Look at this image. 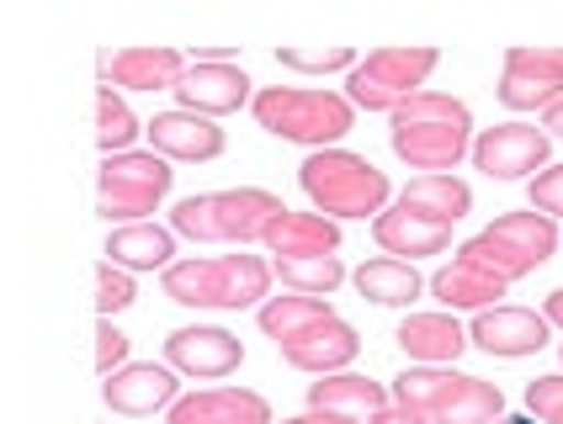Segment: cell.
Returning <instances> with one entry per match:
<instances>
[{"label": "cell", "instance_id": "e0dca14e", "mask_svg": "<svg viewBox=\"0 0 563 424\" xmlns=\"http://www.w3.org/2000/svg\"><path fill=\"white\" fill-rule=\"evenodd\" d=\"M165 424H277V420H272V403L251 393V388H208V393L176 398Z\"/></svg>", "mask_w": 563, "mask_h": 424}, {"label": "cell", "instance_id": "7c38bea8", "mask_svg": "<svg viewBox=\"0 0 563 424\" xmlns=\"http://www.w3.org/2000/svg\"><path fill=\"white\" fill-rule=\"evenodd\" d=\"M468 345H478L484 356H500V361H521L548 345V319L532 308H484V313H473Z\"/></svg>", "mask_w": 563, "mask_h": 424}, {"label": "cell", "instance_id": "4316f807", "mask_svg": "<svg viewBox=\"0 0 563 424\" xmlns=\"http://www.w3.org/2000/svg\"><path fill=\"white\" fill-rule=\"evenodd\" d=\"M351 281H356V292L377 308H409L420 292H426L420 271H415L409 260H388V255H377V260H367V266H356Z\"/></svg>", "mask_w": 563, "mask_h": 424}, {"label": "cell", "instance_id": "f1b7e54d", "mask_svg": "<svg viewBox=\"0 0 563 424\" xmlns=\"http://www.w3.org/2000/svg\"><path fill=\"white\" fill-rule=\"evenodd\" d=\"M139 133H144V122L133 118L123 96L112 86H96V144H101V154H128L139 144Z\"/></svg>", "mask_w": 563, "mask_h": 424}, {"label": "cell", "instance_id": "5b68a950", "mask_svg": "<svg viewBox=\"0 0 563 424\" xmlns=\"http://www.w3.org/2000/svg\"><path fill=\"white\" fill-rule=\"evenodd\" d=\"M559 244H563V234L553 217H542V212H505L484 234H473V239L457 244V260H463V266H478V271H489L495 281L510 287V281L532 276L542 260H553Z\"/></svg>", "mask_w": 563, "mask_h": 424}, {"label": "cell", "instance_id": "d6986e66", "mask_svg": "<svg viewBox=\"0 0 563 424\" xmlns=\"http://www.w3.org/2000/svg\"><path fill=\"white\" fill-rule=\"evenodd\" d=\"M261 244L277 255V260H309V255H335L341 249V223L319 217V212H282L272 217V228L261 234Z\"/></svg>", "mask_w": 563, "mask_h": 424}, {"label": "cell", "instance_id": "e575fe53", "mask_svg": "<svg viewBox=\"0 0 563 424\" xmlns=\"http://www.w3.org/2000/svg\"><path fill=\"white\" fill-rule=\"evenodd\" d=\"M118 366H128V334L118 330L112 319H101V324H96V371L112 377Z\"/></svg>", "mask_w": 563, "mask_h": 424}, {"label": "cell", "instance_id": "603a6c76", "mask_svg": "<svg viewBox=\"0 0 563 424\" xmlns=\"http://www.w3.org/2000/svg\"><path fill=\"white\" fill-rule=\"evenodd\" d=\"M399 208L415 212V217H426V223L452 228V223L468 217L473 191H468V181H457V176H415V181L399 191Z\"/></svg>", "mask_w": 563, "mask_h": 424}, {"label": "cell", "instance_id": "8fae6325", "mask_svg": "<svg viewBox=\"0 0 563 424\" xmlns=\"http://www.w3.org/2000/svg\"><path fill=\"white\" fill-rule=\"evenodd\" d=\"M165 361H170V371H181V377L219 382L229 371H240L245 345H240V334L219 330V324H191V330H176L165 339Z\"/></svg>", "mask_w": 563, "mask_h": 424}, {"label": "cell", "instance_id": "d6a6232c", "mask_svg": "<svg viewBox=\"0 0 563 424\" xmlns=\"http://www.w3.org/2000/svg\"><path fill=\"white\" fill-rule=\"evenodd\" d=\"M123 308H133V276L101 260V266H96V313L112 319V313H123Z\"/></svg>", "mask_w": 563, "mask_h": 424}, {"label": "cell", "instance_id": "836d02e7", "mask_svg": "<svg viewBox=\"0 0 563 424\" xmlns=\"http://www.w3.org/2000/svg\"><path fill=\"white\" fill-rule=\"evenodd\" d=\"M527 409H532L542 424H563V371L537 377L532 388H527Z\"/></svg>", "mask_w": 563, "mask_h": 424}, {"label": "cell", "instance_id": "f546056e", "mask_svg": "<svg viewBox=\"0 0 563 424\" xmlns=\"http://www.w3.org/2000/svg\"><path fill=\"white\" fill-rule=\"evenodd\" d=\"M272 271L282 276V287L287 292H298V298H330L335 287L345 281V266L341 255H309V260H277Z\"/></svg>", "mask_w": 563, "mask_h": 424}, {"label": "cell", "instance_id": "8d00e7d4", "mask_svg": "<svg viewBox=\"0 0 563 424\" xmlns=\"http://www.w3.org/2000/svg\"><path fill=\"white\" fill-rule=\"evenodd\" d=\"M367 424H431V414H420V409H405V403H383L377 414H367Z\"/></svg>", "mask_w": 563, "mask_h": 424}, {"label": "cell", "instance_id": "3957f363", "mask_svg": "<svg viewBox=\"0 0 563 424\" xmlns=\"http://www.w3.org/2000/svg\"><path fill=\"white\" fill-rule=\"evenodd\" d=\"M165 298L181 308H255L272 292V266L261 255H219V260H170Z\"/></svg>", "mask_w": 563, "mask_h": 424}, {"label": "cell", "instance_id": "484cf974", "mask_svg": "<svg viewBox=\"0 0 563 424\" xmlns=\"http://www.w3.org/2000/svg\"><path fill=\"white\" fill-rule=\"evenodd\" d=\"M463 382H468V371H452V366H409L405 377H394L388 398H394V403H405V409L431 414V424H437L441 409L463 393Z\"/></svg>", "mask_w": 563, "mask_h": 424}, {"label": "cell", "instance_id": "277c9868", "mask_svg": "<svg viewBox=\"0 0 563 424\" xmlns=\"http://www.w3.org/2000/svg\"><path fill=\"white\" fill-rule=\"evenodd\" d=\"M298 181L309 191L319 217H373L388 208V176L377 170L367 154L351 149H313L298 165Z\"/></svg>", "mask_w": 563, "mask_h": 424}, {"label": "cell", "instance_id": "9a60e30c", "mask_svg": "<svg viewBox=\"0 0 563 424\" xmlns=\"http://www.w3.org/2000/svg\"><path fill=\"white\" fill-rule=\"evenodd\" d=\"M181 48H123V54H101V86L112 91H176L187 75Z\"/></svg>", "mask_w": 563, "mask_h": 424}, {"label": "cell", "instance_id": "ba28073f", "mask_svg": "<svg viewBox=\"0 0 563 424\" xmlns=\"http://www.w3.org/2000/svg\"><path fill=\"white\" fill-rule=\"evenodd\" d=\"M441 64L437 48H377L345 75V101L362 112H399L409 96L426 91V75Z\"/></svg>", "mask_w": 563, "mask_h": 424}, {"label": "cell", "instance_id": "30bf717a", "mask_svg": "<svg viewBox=\"0 0 563 424\" xmlns=\"http://www.w3.org/2000/svg\"><path fill=\"white\" fill-rule=\"evenodd\" d=\"M500 101L510 112H548L563 101V48H510L500 75Z\"/></svg>", "mask_w": 563, "mask_h": 424}, {"label": "cell", "instance_id": "5bb4252c", "mask_svg": "<svg viewBox=\"0 0 563 424\" xmlns=\"http://www.w3.org/2000/svg\"><path fill=\"white\" fill-rule=\"evenodd\" d=\"M176 101L191 118H229L251 101V75L240 64H187L181 86H176Z\"/></svg>", "mask_w": 563, "mask_h": 424}, {"label": "cell", "instance_id": "4fadbf2b", "mask_svg": "<svg viewBox=\"0 0 563 424\" xmlns=\"http://www.w3.org/2000/svg\"><path fill=\"white\" fill-rule=\"evenodd\" d=\"M101 398L112 414H128V420H144L155 409H170L181 398V382L170 366H155V361H128L118 366L107 382H101Z\"/></svg>", "mask_w": 563, "mask_h": 424}, {"label": "cell", "instance_id": "1f68e13d", "mask_svg": "<svg viewBox=\"0 0 563 424\" xmlns=\"http://www.w3.org/2000/svg\"><path fill=\"white\" fill-rule=\"evenodd\" d=\"M287 69H309V75H330V69H356V48H345V43H335V48H282L277 54Z\"/></svg>", "mask_w": 563, "mask_h": 424}, {"label": "cell", "instance_id": "ab89813d", "mask_svg": "<svg viewBox=\"0 0 563 424\" xmlns=\"http://www.w3.org/2000/svg\"><path fill=\"white\" fill-rule=\"evenodd\" d=\"M282 424H356V420H345V414H319V409H309V414H298V420H282Z\"/></svg>", "mask_w": 563, "mask_h": 424}, {"label": "cell", "instance_id": "8992f818", "mask_svg": "<svg viewBox=\"0 0 563 424\" xmlns=\"http://www.w3.org/2000/svg\"><path fill=\"white\" fill-rule=\"evenodd\" d=\"M251 112L266 133L303 144V149H335V138H345L356 122V107L345 96L309 91V86H266L251 101Z\"/></svg>", "mask_w": 563, "mask_h": 424}, {"label": "cell", "instance_id": "ac0fdd59", "mask_svg": "<svg viewBox=\"0 0 563 424\" xmlns=\"http://www.w3.org/2000/svg\"><path fill=\"white\" fill-rule=\"evenodd\" d=\"M144 133H150L159 159L202 165V159H219L223 154V127L208 118H191V112H159L155 122H144Z\"/></svg>", "mask_w": 563, "mask_h": 424}, {"label": "cell", "instance_id": "4dcf8cb0", "mask_svg": "<svg viewBox=\"0 0 563 424\" xmlns=\"http://www.w3.org/2000/svg\"><path fill=\"white\" fill-rule=\"evenodd\" d=\"M495 420H505V398H500V388L484 382V377H468L463 393L437 414V424H495Z\"/></svg>", "mask_w": 563, "mask_h": 424}, {"label": "cell", "instance_id": "d590c367", "mask_svg": "<svg viewBox=\"0 0 563 424\" xmlns=\"http://www.w3.org/2000/svg\"><path fill=\"white\" fill-rule=\"evenodd\" d=\"M527 197H532V212H542V217H563V165H548L542 176H532Z\"/></svg>", "mask_w": 563, "mask_h": 424}, {"label": "cell", "instance_id": "f35d334b", "mask_svg": "<svg viewBox=\"0 0 563 424\" xmlns=\"http://www.w3.org/2000/svg\"><path fill=\"white\" fill-rule=\"evenodd\" d=\"M542 133H548V138H563V101H553V107L542 112Z\"/></svg>", "mask_w": 563, "mask_h": 424}, {"label": "cell", "instance_id": "2e32d148", "mask_svg": "<svg viewBox=\"0 0 563 424\" xmlns=\"http://www.w3.org/2000/svg\"><path fill=\"white\" fill-rule=\"evenodd\" d=\"M356 356H362V334L351 330L345 319H324L309 334H298V339L282 345V361L298 366V371H313V377H335Z\"/></svg>", "mask_w": 563, "mask_h": 424}, {"label": "cell", "instance_id": "60d3db41", "mask_svg": "<svg viewBox=\"0 0 563 424\" xmlns=\"http://www.w3.org/2000/svg\"><path fill=\"white\" fill-rule=\"evenodd\" d=\"M559 350H563V345H559Z\"/></svg>", "mask_w": 563, "mask_h": 424}, {"label": "cell", "instance_id": "cb8c5ba5", "mask_svg": "<svg viewBox=\"0 0 563 424\" xmlns=\"http://www.w3.org/2000/svg\"><path fill=\"white\" fill-rule=\"evenodd\" d=\"M388 403V388L373 377H356V371H335V377H319L309 382V409L319 414H345V420H367Z\"/></svg>", "mask_w": 563, "mask_h": 424}, {"label": "cell", "instance_id": "7a4b0ae2", "mask_svg": "<svg viewBox=\"0 0 563 424\" xmlns=\"http://www.w3.org/2000/svg\"><path fill=\"white\" fill-rule=\"evenodd\" d=\"M282 197L261 186H234V191H202L170 208V234H187L202 244H255L272 217H282Z\"/></svg>", "mask_w": 563, "mask_h": 424}, {"label": "cell", "instance_id": "44dd1931", "mask_svg": "<svg viewBox=\"0 0 563 424\" xmlns=\"http://www.w3.org/2000/svg\"><path fill=\"white\" fill-rule=\"evenodd\" d=\"M373 239L383 244V255L388 260H420V255H446L452 249V228H441V223H426V217H415V212L394 208V212H377L373 217Z\"/></svg>", "mask_w": 563, "mask_h": 424}, {"label": "cell", "instance_id": "9c48e42d", "mask_svg": "<svg viewBox=\"0 0 563 424\" xmlns=\"http://www.w3.org/2000/svg\"><path fill=\"white\" fill-rule=\"evenodd\" d=\"M468 154L489 181H532L548 170L553 138L537 122H500V127H484Z\"/></svg>", "mask_w": 563, "mask_h": 424}, {"label": "cell", "instance_id": "83f0119b", "mask_svg": "<svg viewBox=\"0 0 563 424\" xmlns=\"http://www.w3.org/2000/svg\"><path fill=\"white\" fill-rule=\"evenodd\" d=\"M324 319H335V308L330 298H272V303H261V330L272 334L277 345L287 339H298V334H309L313 324H324Z\"/></svg>", "mask_w": 563, "mask_h": 424}, {"label": "cell", "instance_id": "d4e9b609", "mask_svg": "<svg viewBox=\"0 0 563 424\" xmlns=\"http://www.w3.org/2000/svg\"><path fill=\"white\" fill-rule=\"evenodd\" d=\"M426 292L437 298L446 313H457V308H468V313H484V308H500L505 298V281H495L489 271H478V266H463V260H452L446 271H437L426 281Z\"/></svg>", "mask_w": 563, "mask_h": 424}, {"label": "cell", "instance_id": "ffe728a7", "mask_svg": "<svg viewBox=\"0 0 563 424\" xmlns=\"http://www.w3.org/2000/svg\"><path fill=\"white\" fill-rule=\"evenodd\" d=\"M394 339H399V350L415 356L420 366H452L468 350V330H463L452 313H409Z\"/></svg>", "mask_w": 563, "mask_h": 424}, {"label": "cell", "instance_id": "52a82bcc", "mask_svg": "<svg viewBox=\"0 0 563 424\" xmlns=\"http://www.w3.org/2000/svg\"><path fill=\"white\" fill-rule=\"evenodd\" d=\"M176 181L170 159H159L155 149H128V154H107L101 170H96V212L107 223H144V212H155L165 202V191Z\"/></svg>", "mask_w": 563, "mask_h": 424}, {"label": "cell", "instance_id": "74e56055", "mask_svg": "<svg viewBox=\"0 0 563 424\" xmlns=\"http://www.w3.org/2000/svg\"><path fill=\"white\" fill-rule=\"evenodd\" d=\"M542 319H548V330H563V287H559V292H548V308H542Z\"/></svg>", "mask_w": 563, "mask_h": 424}, {"label": "cell", "instance_id": "7402d4cb", "mask_svg": "<svg viewBox=\"0 0 563 424\" xmlns=\"http://www.w3.org/2000/svg\"><path fill=\"white\" fill-rule=\"evenodd\" d=\"M176 255V234L159 223H123L107 234V266L118 271H165Z\"/></svg>", "mask_w": 563, "mask_h": 424}, {"label": "cell", "instance_id": "6da1fadb", "mask_svg": "<svg viewBox=\"0 0 563 424\" xmlns=\"http://www.w3.org/2000/svg\"><path fill=\"white\" fill-rule=\"evenodd\" d=\"M468 127H473V112L457 96L420 91L394 112L388 138H394V154L405 159L409 170H420V176H452L463 165V154L473 149Z\"/></svg>", "mask_w": 563, "mask_h": 424}]
</instances>
